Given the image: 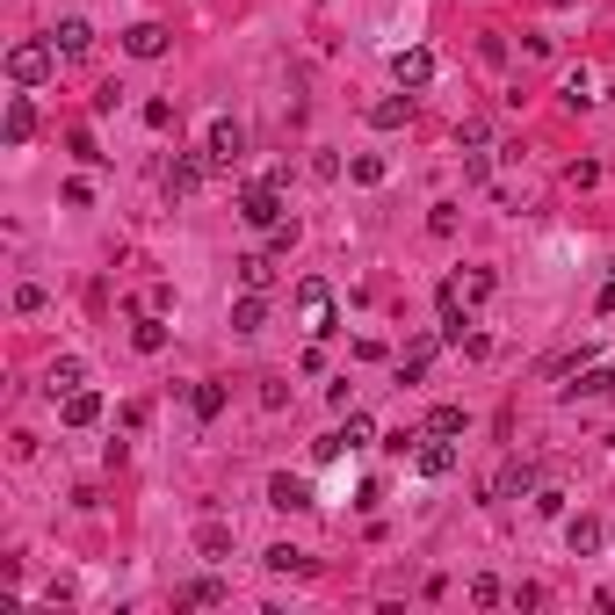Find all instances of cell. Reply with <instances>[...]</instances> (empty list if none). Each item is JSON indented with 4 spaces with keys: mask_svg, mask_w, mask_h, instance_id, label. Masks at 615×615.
<instances>
[{
    "mask_svg": "<svg viewBox=\"0 0 615 615\" xmlns=\"http://www.w3.org/2000/svg\"><path fill=\"white\" fill-rule=\"evenodd\" d=\"M51 66H58V44H51V37H22V44H8V80H15V87L51 80Z\"/></svg>",
    "mask_w": 615,
    "mask_h": 615,
    "instance_id": "6da1fadb",
    "label": "cell"
},
{
    "mask_svg": "<svg viewBox=\"0 0 615 615\" xmlns=\"http://www.w3.org/2000/svg\"><path fill=\"white\" fill-rule=\"evenodd\" d=\"M210 174H218V160H210V152H174V160H167V174H160V189L181 203V196H196Z\"/></svg>",
    "mask_w": 615,
    "mask_h": 615,
    "instance_id": "7a4b0ae2",
    "label": "cell"
},
{
    "mask_svg": "<svg viewBox=\"0 0 615 615\" xmlns=\"http://www.w3.org/2000/svg\"><path fill=\"white\" fill-rule=\"evenodd\" d=\"M239 218L254 232H275V225H283V189H275V181H254V189L239 196Z\"/></svg>",
    "mask_w": 615,
    "mask_h": 615,
    "instance_id": "3957f363",
    "label": "cell"
},
{
    "mask_svg": "<svg viewBox=\"0 0 615 615\" xmlns=\"http://www.w3.org/2000/svg\"><path fill=\"white\" fill-rule=\"evenodd\" d=\"M514 492H536V464H529V456H507V464L485 478V500H492V507L514 500Z\"/></svg>",
    "mask_w": 615,
    "mask_h": 615,
    "instance_id": "277c9868",
    "label": "cell"
},
{
    "mask_svg": "<svg viewBox=\"0 0 615 615\" xmlns=\"http://www.w3.org/2000/svg\"><path fill=\"white\" fill-rule=\"evenodd\" d=\"M297 312H304V326H312L319 341L333 333V290L319 283V275H304V283H297Z\"/></svg>",
    "mask_w": 615,
    "mask_h": 615,
    "instance_id": "5b68a950",
    "label": "cell"
},
{
    "mask_svg": "<svg viewBox=\"0 0 615 615\" xmlns=\"http://www.w3.org/2000/svg\"><path fill=\"white\" fill-rule=\"evenodd\" d=\"M203 152H210L218 167H239V160H246V123L218 116V123H210V138H203Z\"/></svg>",
    "mask_w": 615,
    "mask_h": 615,
    "instance_id": "8992f818",
    "label": "cell"
},
{
    "mask_svg": "<svg viewBox=\"0 0 615 615\" xmlns=\"http://www.w3.org/2000/svg\"><path fill=\"white\" fill-rule=\"evenodd\" d=\"M492 283H500L492 268H464V275H449V283H442V297H456V304L471 312V304H485V297H492Z\"/></svg>",
    "mask_w": 615,
    "mask_h": 615,
    "instance_id": "52a82bcc",
    "label": "cell"
},
{
    "mask_svg": "<svg viewBox=\"0 0 615 615\" xmlns=\"http://www.w3.org/2000/svg\"><path fill=\"white\" fill-rule=\"evenodd\" d=\"M413 464H420V478H449V471H456V442H449V435H420Z\"/></svg>",
    "mask_w": 615,
    "mask_h": 615,
    "instance_id": "ba28073f",
    "label": "cell"
},
{
    "mask_svg": "<svg viewBox=\"0 0 615 615\" xmlns=\"http://www.w3.org/2000/svg\"><path fill=\"white\" fill-rule=\"evenodd\" d=\"M369 435H377V420H369V413H348L341 427H333V435L319 442V456H341V449H362Z\"/></svg>",
    "mask_w": 615,
    "mask_h": 615,
    "instance_id": "9c48e42d",
    "label": "cell"
},
{
    "mask_svg": "<svg viewBox=\"0 0 615 615\" xmlns=\"http://www.w3.org/2000/svg\"><path fill=\"white\" fill-rule=\"evenodd\" d=\"M565 543H572V558H601V543H608V529L594 514H572L565 521Z\"/></svg>",
    "mask_w": 615,
    "mask_h": 615,
    "instance_id": "30bf717a",
    "label": "cell"
},
{
    "mask_svg": "<svg viewBox=\"0 0 615 615\" xmlns=\"http://www.w3.org/2000/svg\"><path fill=\"white\" fill-rule=\"evenodd\" d=\"M225 594H232V587H225L218 572H203V579H181V587H174V601H181V608H218Z\"/></svg>",
    "mask_w": 615,
    "mask_h": 615,
    "instance_id": "8fae6325",
    "label": "cell"
},
{
    "mask_svg": "<svg viewBox=\"0 0 615 615\" xmlns=\"http://www.w3.org/2000/svg\"><path fill=\"white\" fill-rule=\"evenodd\" d=\"M167 29L160 22H131V29H123V51H131V58H167Z\"/></svg>",
    "mask_w": 615,
    "mask_h": 615,
    "instance_id": "7c38bea8",
    "label": "cell"
},
{
    "mask_svg": "<svg viewBox=\"0 0 615 615\" xmlns=\"http://www.w3.org/2000/svg\"><path fill=\"white\" fill-rule=\"evenodd\" d=\"M268 507L304 514V507H312V485H304V478H290V471H275V478H268Z\"/></svg>",
    "mask_w": 615,
    "mask_h": 615,
    "instance_id": "4fadbf2b",
    "label": "cell"
},
{
    "mask_svg": "<svg viewBox=\"0 0 615 615\" xmlns=\"http://www.w3.org/2000/svg\"><path fill=\"white\" fill-rule=\"evenodd\" d=\"M80 384H87V362H80V355H58V362L44 369V391H51V398H73Z\"/></svg>",
    "mask_w": 615,
    "mask_h": 615,
    "instance_id": "5bb4252c",
    "label": "cell"
},
{
    "mask_svg": "<svg viewBox=\"0 0 615 615\" xmlns=\"http://www.w3.org/2000/svg\"><path fill=\"white\" fill-rule=\"evenodd\" d=\"M51 44H58V58H87V51H95V29H87L80 15H66L51 29Z\"/></svg>",
    "mask_w": 615,
    "mask_h": 615,
    "instance_id": "9a60e30c",
    "label": "cell"
},
{
    "mask_svg": "<svg viewBox=\"0 0 615 615\" xmlns=\"http://www.w3.org/2000/svg\"><path fill=\"white\" fill-rule=\"evenodd\" d=\"M29 138H37V102H29V95H8V145L22 152Z\"/></svg>",
    "mask_w": 615,
    "mask_h": 615,
    "instance_id": "2e32d148",
    "label": "cell"
},
{
    "mask_svg": "<svg viewBox=\"0 0 615 615\" xmlns=\"http://www.w3.org/2000/svg\"><path fill=\"white\" fill-rule=\"evenodd\" d=\"M391 73H398V87H427L435 80V51H398Z\"/></svg>",
    "mask_w": 615,
    "mask_h": 615,
    "instance_id": "e0dca14e",
    "label": "cell"
},
{
    "mask_svg": "<svg viewBox=\"0 0 615 615\" xmlns=\"http://www.w3.org/2000/svg\"><path fill=\"white\" fill-rule=\"evenodd\" d=\"M232 326H239V333H261V326H268V290H246V297L232 304Z\"/></svg>",
    "mask_w": 615,
    "mask_h": 615,
    "instance_id": "ac0fdd59",
    "label": "cell"
},
{
    "mask_svg": "<svg viewBox=\"0 0 615 615\" xmlns=\"http://www.w3.org/2000/svg\"><path fill=\"white\" fill-rule=\"evenodd\" d=\"M232 268H239V283H246V290H275V254H239Z\"/></svg>",
    "mask_w": 615,
    "mask_h": 615,
    "instance_id": "d6986e66",
    "label": "cell"
},
{
    "mask_svg": "<svg viewBox=\"0 0 615 615\" xmlns=\"http://www.w3.org/2000/svg\"><path fill=\"white\" fill-rule=\"evenodd\" d=\"M268 572H290V579H312V550H297V543H275V550H268Z\"/></svg>",
    "mask_w": 615,
    "mask_h": 615,
    "instance_id": "ffe728a7",
    "label": "cell"
},
{
    "mask_svg": "<svg viewBox=\"0 0 615 615\" xmlns=\"http://www.w3.org/2000/svg\"><path fill=\"white\" fill-rule=\"evenodd\" d=\"M131 348H138V355H160V348H167V326H160V312H138V326H131Z\"/></svg>",
    "mask_w": 615,
    "mask_h": 615,
    "instance_id": "44dd1931",
    "label": "cell"
},
{
    "mask_svg": "<svg viewBox=\"0 0 615 615\" xmlns=\"http://www.w3.org/2000/svg\"><path fill=\"white\" fill-rule=\"evenodd\" d=\"M435 348H442V341H413V348H406V362H398V384H420L427 369H435Z\"/></svg>",
    "mask_w": 615,
    "mask_h": 615,
    "instance_id": "7402d4cb",
    "label": "cell"
},
{
    "mask_svg": "<svg viewBox=\"0 0 615 615\" xmlns=\"http://www.w3.org/2000/svg\"><path fill=\"white\" fill-rule=\"evenodd\" d=\"M95 420H102V391H87V384H80V391L66 398V427H95Z\"/></svg>",
    "mask_w": 615,
    "mask_h": 615,
    "instance_id": "603a6c76",
    "label": "cell"
},
{
    "mask_svg": "<svg viewBox=\"0 0 615 615\" xmlns=\"http://www.w3.org/2000/svg\"><path fill=\"white\" fill-rule=\"evenodd\" d=\"M601 391H615V369H594V362L565 384V398H601Z\"/></svg>",
    "mask_w": 615,
    "mask_h": 615,
    "instance_id": "cb8c5ba5",
    "label": "cell"
},
{
    "mask_svg": "<svg viewBox=\"0 0 615 615\" xmlns=\"http://www.w3.org/2000/svg\"><path fill=\"white\" fill-rule=\"evenodd\" d=\"M369 123H377V131H398V123H413V95H384L377 109H369Z\"/></svg>",
    "mask_w": 615,
    "mask_h": 615,
    "instance_id": "d4e9b609",
    "label": "cell"
},
{
    "mask_svg": "<svg viewBox=\"0 0 615 615\" xmlns=\"http://www.w3.org/2000/svg\"><path fill=\"white\" fill-rule=\"evenodd\" d=\"M196 550H203V558H225V550H232V529H225V521H203V529H196Z\"/></svg>",
    "mask_w": 615,
    "mask_h": 615,
    "instance_id": "484cf974",
    "label": "cell"
},
{
    "mask_svg": "<svg viewBox=\"0 0 615 615\" xmlns=\"http://www.w3.org/2000/svg\"><path fill=\"white\" fill-rule=\"evenodd\" d=\"M558 102H565V109H587V102H594V73H587V66L565 73V95H558Z\"/></svg>",
    "mask_w": 615,
    "mask_h": 615,
    "instance_id": "4316f807",
    "label": "cell"
},
{
    "mask_svg": "<svg viewBox=\"0 0 615 615\" xmlns=\"http://www.w3.org/2000/svg\"><path fill=\"white\" fill-rule=\"evenodd\" d=\"M189 406H196V420H218V413H225V384H196Z\"/></svg>",
    "mask_w": 615,
    "mask_h": 615,
    "instance_id": "83f0119b",
    "label": "cell"
},
{
    "mask_svg": "<svg viewBox=\"0 0 615 615\" xmlns=\"http://www.w3.org/2000/svg\"><path fill=\"white\" fill-rule=\"evenodd\" d=\"M427 435H464V406H435L427 413Z\"/></svg>",
    "mask_w": 615,
    "mask_h": 615,
    "instance_id": "f1b7e54d",
    "label": "cell"
},
{
    "mask_svg": "<svg viewBox=\"0 0 615 615\" xmlns=\"http://www.w3.org/2000/svg\"><path fill=\"white\" fill-rule=\"evenodd\" d=\"M348 174H355V181H369V189H377V181H384V160H377V152H355V160H348Z\"/></svg>",
    "mask_w": 615,
    "mask_h": 615,
    "instance_id": "f546056e",
    "label": "cell"
},
{
    "mask_svg": "<svg viewBox=\"0 0 615 615\" xmlns=\"http://www.w3.org/2000/svg\"><path fill=\"white\" fill-rule=\"evenodd\" d=\"M427 232L449 239V232H456V203H435V210H427Z\"/></svg>",
    "mask_w": 615,
    "mask_h": 615,
    "instance_id": "4dcf8cb0",
    "label": "cell"
},
{
    "mask_svg": "<svg viewBox=\"0 0 615 615\" xmlns=\"http://www.w3.org/2000/svg\"><path fill=\"white\" fill-rule=\"evenodd\" d=\"M15 312H44V290L37 283H15Z\"/></svg>",
    "mask_w": 615,
    "mask_h": 615,
    "instance_id": "1f68e13d",
    "label": "cell"
},
{
    "mask_svg": "<svg viewBox=\"0 0 615 615\" xmlns=\"http://www.w3.org/2000/svg\"><path fill=\"white\" fill-rule=\"evenodd\" d=\"M536 514H565V492L558 485H536Z\"/></svg>",
    "mask_w": 615,
    "mask_h": 615,
    "instance_id": "d6a6232c",
    "label": "cell"
},
{
    "mask_svg": "<svg viewBox=\"0 0 615 615\" xmlns=\"http://www.w3.org/2000/svg\"><path fill=\"white\" fill-rule=\"evenodd\" d=\"M471 601L492 608V601H500V579H485V572H478V579H471Z\"/></svg>",
    "mask_w": 615,
    "mask_h": 615,
    "instance_id": "836d02e7",
    "label": "cell"
},
{
    "mask_svg": "<svg viewBox=\"0 0 615 615\" xmlns=\"http://www.w3.org/2000/svg\"><path fill=\"white\" fill-rule=\"evenodd\" d=\"M456 138H464V145H485V138H492V123H485V116H464V131H456Z\"/></svg>",
    "mask_w": 615,
    "mask_h": 615,
    "instance_id": "e575fe53",
    "label": "cell"
}]
</instances>
